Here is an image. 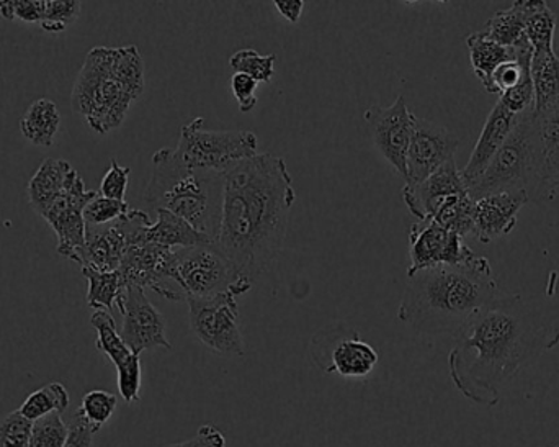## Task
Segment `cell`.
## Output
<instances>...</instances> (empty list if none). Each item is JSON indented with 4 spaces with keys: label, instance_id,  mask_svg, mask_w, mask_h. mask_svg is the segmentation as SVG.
Segmentation results:
<instances>
[{
    "label": "cell",
    "instance_id": "6da1fadb",
    "mask_svg": "<svg viewBox=\"0 0 559 447\" xmlns=\"http://www.w3.org/2000/svg\"><path fill=\"white\" fill-rule=\"evenodd\" d=\"M559 344V321L545 318L521 295H499L456 337L450 379L476 405L495 407L509 380Z\"/></svg>",
    "mask_w": 559,
    "mask_h": 447
},
{
    "label": "cell",
    "instance_id": "7a4b0ae2",
    "mask_svg": "<svg viewBox=\"0 0 559 447\" xmlns=\"http://www.w3.org/2000/svg\"><path fill=\"white\" fill-rule=\"evenodd\" d=\"M295 200L283 157L262 153L242 161L225 174L216 248L254 279L282 251Z\"/></svg>",
    "mask_w": 559,
    "mask_h": 447
},
{
    "label": "cell",
    "instance_id": "3957f363",
    "mask_svg": "<svg viewBox=\"0 0 559 447\" xmlns=\"http://www.w3.org/2000/svg\"><path fill=\"white\" fill-rule=\"evenodd\" d=\"M499 295L491 262L476 256L465 264L439 266L411 275L397 318L417 333L456 338Z\"/></svg>",
    "mask_w": 559,
    "mask_h": 447
},
{
    "label": "cell",
    "instance_id": "277c9868",
    "mask_svg": "<svg viewBox=\"0 0 559 447\" xmlns=\"http://www.w3.org/2000/svg\"><path fill=\"white\" fill-rule=\"evenodd\" d=\"M146 87L144 61L134 45L95 46L85 56L72 89V110L97 134H108L127 120Z\"/></svg>",
    "mask_w": 559,
    "mask_h": 447
},
{
    "label": "cell",
    "instance_id": "5b68a950",
    "mask_svg": "<svg viewBox=\"0 0 559 447\" xmlns=\"http://www.w3.org/2000/svg\"><path fill=\"white\" fill-rule=\"evenodd\" d=\"M223 184L225 174L187 167L173 148H163L153 154L144 200L150 212L167 210L215 242L222 222Z\"/></svg>",
    "mask_w": 559,
    "mask_h": 447
},
{
    "label": "cell",
    "instance_id": "8992f818",
    "mask_svg": "<svg viewBox=\"0 0 559 447\" xmlns=\"http://www.w3.org/2000/svg\"><path fill=\"white\" fill-rule=\"evenodd\" d=\"M544 189H547L544 143L537 114L532 108L519 115L514 130L496 153L481 179L469 187L468 197L479 200L495 193L524 190L532 200Z\"/></svg>",
    "mask_w": 559,
    "mask_h": 447
},
{
    "label": "cell",
    "instance_id": "52a82bcc",
    "mask_svg": "<svg viewBox=\"0 0 559 447\" xmlns=\"http://www.w3.org/2000/svg\"><path fill=\"white\" fill-rule=\"evenodd\" d=\"M170 275L177 287L189 298H210L219 294H235L236 297L251 291L252 279L239 271L215 243L174 249L170 259Z\"/></svg>",
    "mask_w": 559,
    "mask_h": 447
},
{
    "label": "cell",
    "instance_id": "ba28073f",
    "mask_svg": "<svg viewBox=\"0 0 559 447\" xmlns=\"http://www.w3.org/2000/svg\"><path fill=\"white\" fill-rule=\"evenodd\" d=\"M203 117L193 118L183 125L177 144V160L192 169L226 174L242 161L254 157L259 140L254 131L203 130Z\"/></svg>",
    "mask_w": 559,
    "mask_h": 447
},
{
    "label": "cell",
    "instance_id": "9c48e42d",
    "mask_svg": "<svg viewBox=\"0 0 559 447\" xmlns=\"http://www.w3.org/2000/svg\"><path fill=\"white\" fill-rule=\"evenodd\" d=\"M190 328L213 353L226 357H242L245 340L239 327V305L235 294L210 298H189Z\"/></svg>",
    "mask_w": 559,
    "mask_h": 447
},
{
    "label": "cell",
    "instance_id": "30bf717a",
    "mask_svg": "<svg viewBox=\"0 0 559 447\" xmlns=\"http://www.w3.org/2000/svg\"><path fill=\"white\" fill-rule=\"evenodd\" d=\"M364 117L380 156L406 179L407 151L417 120L406 98L400 95L390 107H370Z\"/></svg>",
    "mask_w": 559,
    "mask_h": 447
},
{
    "label": "cell",
    "instance_id": "8fae6325",
    "mask_svg": "<svg viewBox=\"0 0 559 447\" xmlns=\"http://www.w3.org/2000/svg\"><path fill=\"white\" fill-rule=\"evenodd\" d=\"M97 196L95 190L85 189L84 180L75 170L66 189L43 212V219L58 236V255L64 256L69 261L75 262L78 252L84 246V210Z\"/></svg>",
    "mask_w": 559,
    "mask_h": 447
},
{
    "label": "cell",
    "instance_id": "7c38bea8",
    "mask_svg": "<svg viewBox=\"0 0 559 447\" xmlns=\"http://www.w3.org/2000/svg\"><path fill=\"white\" fill-rule=\"evenodd\" d=\"M476 256L462 236L442 228L432 219L424 220L411 228L407 278L439 266L465 264Z\"/></svg>",
    "mask_w": 559,
    "mask_h": 447
},
{
    "label": "cell",
    "instance_id": "4fadbf2b",
    "mask_svg": "<svg viewBox=\"0 0 559 447\" xmlns=\"http://www.w3.org/2000/svg\"><path fill=\"white\" fill-rule=\"evenodd\" d=\"M118 311L123 315L121 340L130 348L131 353L140 356L143 351L154 350V348L173 350V344L167 340L166 320L163 314L151 304L143 287L127 285Z\"/></svg>",
    "mask_w": 559,
    "mask_h": 447
},
{
    "label": "cell",
    "instance_id": "5bb4252c",
    "mask_svg": "<svg viewBox=\"0 0 559 447\" xmlns=\"http://www.w3.org/2000/svg\"><path fill=\"white\" fill-rule=\"evenodd\" d=\"M460 140L442 125L417 118L407 151L406 186L423 183L443 164L455 160Z\"/></svg>",
    "mask_w": 559,
    "mask_h": 447
},
{
    "label": "cell",
    "instance_id": "9a60e30c",
    "mask_svg": "<svg viewBox=\"0 0 559 447\" xmlns=\"http://www.w3.org/2000/svg\"><path fill=\"white\" fill-rule=\"evenodd\" d=\"M465 193H468V187L463 180L462 170L456 166V161L452 160L423 183L404 187L403 200L409 212L419 222H424L432 219L437 209L449 197L465 196Z\"/></svg>",
    "mask_w": 559,
    "mask_h": 447
},
{
    "label": "cell",
    "instance_id": "2e32d148",
    "mask_svg": "<svg viewBox=\"0 0 559 447\" xmlns=\"http://www.w3.org/2000/svg\"><path fill=\"white\" fill-rule=\"evenodd\" d=\"M528 202H531V197L524 190L495 193V196L475 200L473 238L489 245L496 239L511 235L518 225L519 212Z\"/></svg>",
    "mask_w": 559,
    "mask_h": 447
},
{
    "label": "cell",
    "instance_id": "e0dca14e",
    "mask_svg": "<svg viewBox=\"0 0 559 447\" xmlns=\"http://www.w3.org/2000/svg\"><path fill=\"white\" fill-rule=\"evenodd\" d=\"M518 120L519 115L509 111L501 102L495 105L483 127L468 164L462 169V177L468 189L481 179L483 174L495 160L496 153L501 150L509 134L514 130Z\"/></svg>",
    "mask_w": 559,
    "mask_h": 447
},
{
    "label": "cell",
    "instance_id": "ac0fdd59",
    "mask_svg": "<svg viewBox=\"0 0 559 447\" xmlns=\"http://www.w3.org/2000/svg\"><path fill=\"white\" fill-rule=\"evenodd\" d=\"M127 248V236L118 220L110 225L85 226V243L75 262L94 271L115 272L120 269Z\"/></svg>",
    "mask_w": 559,
    "mask_h": 447
},
{
    "label": "cell",
    "instance_id": "d6986e66",
    "mask_svg": "<svg viewBox=\"0 0 559 447\" xmlns=\"http://www.w3.org/2000/svg\"><path fill=\"white\" fill-rule=\"evenodd\" d=\"M378 364V353L365 343L357 333L338 338L329 353L325 373H337L345 379H365L373 373Z\"/></svg>",
    "mask_w": 559,
    "mask_h": 447
},
{
    "label": "cell",
    "instance_id": "ffe728a7",
    "mask_svg": "<svg viewBox=\"0 0 559 447\" xmlns=\"http://www.w3.org/2000/svg\"><path fill=\"white\" fill-rule=\"evenodd\" d=\"M156 222L151 223L150 226H144L131 245L138 242H146L164 246V248L179 249L215 243L209 236L200 233L199 230L193 228L189 222L167 212V210H159V212H156Z\"/></svg>",
    "mask_w": 559,
    "mask_h": 447
},
{
    "label": "cell",
    "instance_id": "44dd1931",
    "mask_svg": "<svg viewBox=\"0 0 559 447\" xmlns=\"http://www.w3.org/2000/svg\"><path fill=\"white\" fill-rule=\"evenodd\" d=\"M74 173V167L68 161L51 160V157H46L43 161L35 176L29 179L28 190H26L29 205L39 216L51 205L52 200L66 189Z\"/></svg>",
    "mask_w": 559,
    "mask_h": 447
},
{
    "label": "cell",
    "instance_id": "7402d4cb",
    "mask_svg": "<svg viewBox=\"0 0 559 447\" xmlns=\"http://www.w3.org/2000/svg\"><path fill=\"white\" fill-rule=\"evenodd\" d=\"M466 46L469 49V61L476 78L483 82L486 91L491 87L492 74L499 66L518 59V46H502L489 39L485 33H472L466 38Z\"/></svg>",
    "mask_w": 559,
    "mask_h": 447
},
{
    "label": "cell",
    "instance_id": "603a6c76",
    "mask_svg": "<svg viewBox=\"0 0 559 447\" xmlns=\"http://www.w3.org/2000/svg\"><path fill=\"white\" fill-rule=\"evenodd\" d=\"M61 130V114L51 98H38L20 120L23 137L39 148H51Z\"/></svg>",
    "mask_w": 559,
    "mask_h": 447
},
{
    "label": "cell",
    "instance_id": "cb8c5ba5",
    "mask_svg": "<svg viewBox=\"0 0 559 447\" xmlns=\"http://www.w3.org/2000/svg\"><path fill=\"white\" fill-rule=\"evenodd\" d=\"M532 81L535 89V114H542L559 98V56L555 49L534 51Z\"/></svg>",
    "mask_w": 559,
    "mask_h": 447
},
{
    "label": "cell",
    "instance_id": "d4e9b609",
    "mask_svg": "<svg viewBox=\"0 0 559 447\" xmlns=\"http://www.w3.org/2000/svg\"><path fill=\"white\" fill-rule=\"evenodd\" d=\"M82 275L88 282V307L94 308L95 311L105 310L108 314H114L115 308L120 310L124 289H127L120 271L100 272L82 268Z\"/></svg>",
    "mask_w": 559,
    "mask_h": 447
},
{
    "label": "cell",
    "instance_id": "484cf974",
    "mask_svg": "<svg viewBox=\"0 0 559 447\" xmlns=\"http://www.w3.org/2000/svg\"><path fill=\"white\" fill-rule=\"evenodd\" d=\"M528 0H515L509 9L499 10L481 30L489 39L502 46H515L525 36Z\"/></svg>",
    "mask_w": 559,
    "mask_h": 447
},
{
    "label": "cell",
    "instance_id": "4316f807",
    "mask_svg": "<svg viewBox=\"0 0 559 447\" xmlns=\"http://www.w3.org/2000/svg\"><path fill=\"white\" fill-rule=\"evenodd\" d=\"M555 30L557 15L545 0H528L527 20H525V38L534 51L555 49Z\"/></svg>",
    "mask_w": 559,
    "mask_h": 447
},
{
    "label": "cell",
    "instance_id": "83f0119b",
    "mask_svg": "<svg viewBox=\"0 0 559 447\" xmlns=\"http://www.w3.org/2000/svg\"><path fill=\"white\" fill-rule=\"evenodd\" d=\"M473 210H475V200L465 196L449 197L442 205L437 209L433 222L439 223L442 228L456 233L463 239L466 236H473L475 232V220H473Z\"/></svg>",
    "mask_w": 559,
    "mask_h": 447
},
{
    "label": "cell",
    "instance_id": "f1b7e54d",
    "mask_svg": "<svg viewBox=\"0 0 559 447\" xmlns=\"http://www.w3.org/2000/svg\"><path fill=\"white\" fill-rule=\"evenodd\" d=\"M69 399L68 390L62 384L52 383L43 389L33 392L20 407V413L29 422L35 423L51 413H64L68 410Z\"/></svg>",
    "mask_w": 559,
    "mask_h": 447
},
{
    "label": "cell",
    "instance_id": "f546056e",
    "mask_svg": "<svg viewBox=\"0 0 559 447\" xmlns=\"http://www.w3.org/2000/svg\"><path fill=\"white\" fill-rule=\"evenodd\" d=\"M91 325L97 331V343H95V346L115 364V367L121 366V364L127 363L133 356L130 348L121 340L114 315L105 310L94 311V315L91 317Z\"/></svg>",
    "mask_w": 559,
    "mask_h": 447
},
{
    "label": "cell",
    "instance_id": "4dcf8cb0",
    "mask_svg": "<svg viewBox=\"0 0 559 447\" xmlns=\"http://www.w3.org/2000/svg\"><path fill=\"white\" fill-rule=\"evenodd\" d=\"M277 55L262 56L255 49H239L229 58L235 74H246L254 79L258 84H271L275 75Z\"/></svg>",
    "mask_w": 559,
    "mask_h": 447
},
{
    "label": "cell",
    "instance_id": "1f68e13d",
    "mask_svg": "<svg viewBox=\"0 0 559 447\" xmlns=\"http://www.w3.org/2000/svg\"><path fill=\"white\" fill-rule=\"evenodd\" d=\"M82 3L79 0H46V12L43 22L39 23L46 33L66 32L74 25L81 15Z\"/></svg>",
    "mask_w": 559,
    "mask_h": 447
},
{
    "label": "cell",
    "instance_id": "d6a6232c",
    "mask_svg": "<svg viewBox=\"0 0 559 447\" xmlns=\"http://www.w3.org/2000/svg\"><path fill=\"white\" fill-rule=\"evenodd\" d=\"M79 410L84 413L92 430L95 433L100 432L102 426L111 419L117 410V396L105 392V390H92V392L85 393Z\"/></svg>",
    "mask_w": 559,
    "mask_h": 447
},
{
    "label": "cell",
    "instance_id": "836d02e7",
    "mask_svg": "<svg viewBox=\"0 0 559 447\" xmlns=\"http://www.w3.org/2000/svg\"><path fill=\"white\" fill-rule=\"evenodd\" d=\"M68 436V425L59 413H51L33 423L28 447H62Z\"/></svg>",
    "mask_w": 559,
    "mask_h": 447
},
{
    "label": "cell",
    "instance_id": "e575fe53",
    "mask_svg": "<svg viewBox=\"0 0 559 447\" xmlns=\"http://www.w3.org/2000/svg\"><path fill=\"white\" fill-rule=\"evenodd\" d=\"M130 205L120 200L97 196L84 210L85 226H105L117 222L130 212Z\"/></svg>",
    "mask_w": 559,
    "mask_h": 447
},
{
    "label": "cell",
    "instance_id": "d590c367",
    "mask_svg": "<svg viewBox=\"0 0 559 447\" xmlns=\"http://www.w3.org/2000/svg\"><path fill=\"white\" fill-rule=\"evenodd\" d=\"M33 423L16 412L0 419V447H28Z\"/></svg>",
    "mask_w": 559,
    "mask_h": 447
},
{
    "label": "cell",
    "instance_id": "8d00e7d4",
    "mask_svg": "<svg viewBox=\"0 0 559 447\" xmlns=\"http://www.w3.org/2000/svg\"><path fill=\"white\" fill-rule=\"evenodd\" d=\"M117 374L118 392L123 397L124 402H140L141 380H143L140 356H138V354H133L127 363L117 367Z\"/></svg>",
    "mask_w": 559,
    "mask_h": 447
},
{
    "label": "cell",
    "instance_id": "74e56055",
    "mask_svg": "<svg viewBox=\"0 0 559 447\" xmlns=\"http://www.w3.org/2000/svg\"><path fill=\"white\" fill-rule=\"evenodd\" d=\"M46 12V0H0L2 19L25 23H41Z\"/></svg>",
    "mask_w": 559,
    "mask_h": 447
},
{
    "label": "cell",
    "instance_id": "f35d334b",
    "mask_svg": "<svg viewBox=\"0 0 559 447\" xmlns=\"http://www.w3.org/2000/svg\"><path fill=\"white\" fill-rule=\"evenodd\" d=\"M537 117L538 123H540L545 157H548L559 150V98L548 105Z\"/></svg>",
    "mask_w": 559,
    "mask_h": 447
},
{
    "label": "cell",
    "instance_id": "ab89813d",
    "mask_svg": "<svg viewBox=\"0 0 559 447\" xmlns=\"http://www.w3.org/2000/svg\"><path fill=\"white\" fill-rule=\"evenodd\" d=\"M130 173V167L120 166L117 160H111L110 169L107 170L100 183V196L124 202Z\"/></svg>",
    "mask_w": 559,
    "mask_h": 447
},
{
    "label": "cell",
    "instance_id": "60d3db41",
    "mask_svg": "<svg viewBox=\"0 0 559 447\" xmlns=\"http://www.w3.org/2000/svg\"><path fill=\"white\" fill-rule=\"evenodd\" d=\"M258 87V82L249 78V75L233 74L231 91L236 101H238L239 110H241L242 114H249V111L254 110L255 105H258V95H255Z\"/></svg>",
    "mask_w": 559,
    "mask_h": 447
},
{
    "label": "cell",
    "instance_id": "b9f144b4",
    "mask_svg": "<svg viewBox=\"0 0 559 447\" xmlns=\"http://www.w3.org/2000/svg\"><path fill=\"white\" fill-rule=\"evenodd\" d=\"M94 435L91 423L87 422L84 413L78 410L68 425V436L62 447H92Z\"/></svg>",
    "mask_w": 559,
    "mask_h": 447
},
{
    "label": "cell",
    "instance_id": "7bdbcfd3",
    "mask_svg": "<svg viewBox=\"0 0 559 447\" xmlns=\"http://www.w3.org/2000/svg\"><path fill=\"white\" fill-rule=\"evenodd\" d=\"M167 447H226V438L216 426L205 425L199 430L195 438Z\"/></svg>",
    "mask_w": 559,
    "mask_h": 447
},
{
    "label": "cell",
    "instance_id": "ee69618b",
    "mask_svg": "<svg viewBox=\"0 0 559 447\" xmlns=\"http://www.w3.org/2000/svg\"><path fill=\"white\" fill-rule=\"evenodd\" d=\"M305 0H274L275 9L280 15L289 23H298L305 10Z\"/></svg>",
    "mask_w": 559,
    "mask_h": 447
},
{
    "label": "cell",
    "instance_id": "f6af8a7d",
    "mask_svg": "<svg viewBox=\"0 0 559 447\" xmlns=\"http://www.w3.org/2000/svg\"><path fill=\"white\" fill-rule=\"evenodd\" d=\"M545 184L547 189L559 187V150L551 156L545 157Z\"/></svg>",
    "mask_w": 559,
    "mask_h": 447
},
{
    "label": "cell",
    "instance_id": "bcb514c9",
    "mask_svg": "<svg viewBox=\"0 0 559 447\" xmlns=\"http://www.w3.org/2000/svg\"><path fill=\"white\" fill-rule=\"evenodd\" d=\"M554 447H559V446H554Z\"/></svg>",
    "mask_w": 559,
    "mask_h": 447
}]
</instances>
